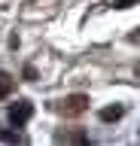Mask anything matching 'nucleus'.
I'll use <instances>...</instances> for the list:
<instances>
[{"instance_id":"nucleus-1","label":"nucleus","mask_w":140,"mask_h":146,"mask_svg":"<svg viewBox=\"0 0 140 146\" xmlns=\"http://www.w3.org/2000/svg\"><path fill=\"white\" fill-rule=\"evenodd\" d=\"M52 110H58L61 116H82L88 110V94H67L64 100L52 104Z\"/></svg>"},{"instance_id":"nucleus-2","label":"nucleus","mask_w":140,"mask_h":146,"mask_svg":"<svg viewBox=\"0 0 140 146\" xmlns=\"http://www.w3.org/2000/svg\"><path fill=\"white\" fill-rule=\"evenodd\" d=\"M31 116H34V104H31V100H19V104H12V107H9V122L15 128L28 125Z\"/></svg>"},{"instance_id":"nucleus-3","label":"nucleus","mask_w":140,"mask_h":146,"mask_svg":"<svg viewBox=\"0 0 140 146\" xmlns=\"http://www.w3.org/2000/svg\"><path fill=\"white\" fill-rule=\"evenodd\" d=\"M98 116H101V122H119V119L125 116V107H119V104H116V107H104Z\"/></svg>"},{"instance_id":"nucleus-4","label":"nucleus","mask_w":140,"mask_h":146,"mask_svg":"<svg viewBox=\"0 0 140 146\" xmlns=\"http://www.w3.org/2000/svg\"><path fill=\"white\" fill-rule=\"evenodd\" d=\"M12 85H15V82H12L9 76H6V73H0V100L12 94Z\"/></svg>"},{"instance_id":"nucleus-5","label":"nucleus","mask_w":140,"mask_h":146,"mask_svg":"<svg viewBox=\"0 0 140 146\" xmlns=\"http://www.w3.org/2000/svg\"><path fill=\"white\" fill-rule=\"evenodd\" d=\"M21 76H25V79H28V82H34V79H37V70H34V67H31V64H28V67L21 70Z\"/></svg>"},{"instance_id":"nucleus-6","label":"nucleus","mask_w":140,"mask_h":146,"mask_svg":"<svg viewBox=\"0 0 140 146\" xmlns=\"http://www.w3.org/2000/svg\"><path fill=\"white\" fill-rule=\"evenodd\" d=\"M113 6H116V9H128V6H134V0H116Z\"/></svg>"},{"instance_id":"nucleus-7","label":"nucleus","mask_w":140,"mask_h":146,"mask_svg":"<svg viewBox=\"0 0 140 146\" xmlns=\"http://www.w3.org/2000/svg\"><path fill=\"white\" fill-rule=\"evenodd\" d=\"M0 137H3V140H9V143H12V140H15V143H19V140H21V137H19V134H12V131H3V134H0Z\"/></svg>"},{"instance_id":"nucleus-8","label":"nucleus","mask_w":140,"mask_h":146,"mask_svg":"<svg viewBox=\"0 0 140 146\" xmlns=\"http://www.w3.org/2000/svg\"><path fill=\"white\" fill-rule=\"evenodd\" d=\"M128 40H131V43H137V40H140V31H137V34H131Z\"/></svg>"}]
</instances>
